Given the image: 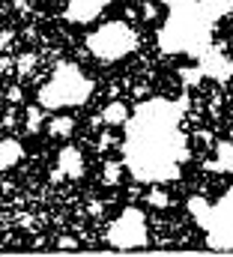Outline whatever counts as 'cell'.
<instances>
[{
    "label": "cell",
    "instance_id": "cell-17",
    "mask_svg": "<svg viewBox=\"0 0 233 257\" xmlns=\"http://www.w3.org/2000/svg\"><path fill=\"white\" fill-rule=\"evenodd\" d=\"M3 45H6V36H0V51H3Z\"/></svg>",
    "mask_w": 233,
    "mask_h": 257
},
{
    "label": "cell",
    "instance_id": "cell-14",
    "mask_svg": "<svg viewBox=\"0 0 233 257\" xmlns=\"http://www.w3.org/2000/svg\"><path fill=\"white\" fill-rule=\"evenodd\" d=\"M144 18H150V21H153V18H159V9H156L153 3H144Z\"/></svg>",
    "mask_w": 233,
    "mask_h": 257
},
{
    "label": "cell",
    "instance_id": "cell-13",
    "mask_svg": "<svg viewBox=\"0 0 233 257\" xmlns=\"http://www.w3.org/2000/svg\"><path fill=\"white\" fill-rule=\"evenodd\" d=\"M81 242L75 236H57V248H78Z\"/></svg>",
    "mask_w": 233,
    "mask_h": 257
},
{
    "label": "cell",
    "instance_id": "cell-5",
    "mask_svg": "<svg viewBox=\"0 0 233 257\" xmlns=\"http://www.w3.org/2000/svg\"><path fill=\"white\" fill-rule=\"evenodd\" d=\"M45 132H48L51 138H72V132H75V117H69V114H57V117L48 120Z\"/></svg>",
    "mask_w": 233,
    "mask_h": 257
},
{
    "label": "cell",
    "instance_id": "cell-16",
    "mask_svg": "<svg viewBox=\"0 0 233 257\" xmlns=\"http://www.w3.org/2000/svg\"><path fill=\"white\" fill-rule=\"evenodd\" d=\"M12 6H18V9H27V0H12Z\"/></svg>",
    "mask_w": 233,
    "mask_h": 257
},
{
    "label": "cell",
    "instance_id": "cell-12",
    "mask_svg": "<svg viewBox=\"0 0 233 257\" xmlns=\"http://www.w3.org/2000/svg\"><path fill=\"white\" fill-rule=\"evenodd\" d=\"M39 126H42V111H39V108H27V123H24V128H27L30 135H36Z\"/></svg>",
    "mask_w": 233,
    "mask_h": 257
},
{
    "label": "cell",
    "instance_id": "cell-10",
    "mask_svg": "<svg viewBox=\"0 0 233 257\" xmlns=\"http://www.w3.org/2000/svg\"><path fill=\"white\" fill-rule=\"evenodd\" d=\"M188 212L200 221V224H206V215H209V203L203 200V197H188Z\"/></svg>",
    "mask_w": 233,
    "mask_h": 257
},
{
    "label": "cell",
    "instance_id": "cell-3",
    "mask_svg": "<svg viewBox=\"0 0 233 257\" xmlns=\"http://www.w3.org/2000/svg\"><path fill=\"white\" fill-rule=\"evenodd\" d=\"M60 174L72 177V180H78L84 174V159H81V153L75 147H63L60 150Z\"/></svg>",
    "mask_w": 233,
    "mask_h": 257
},
{
    "label": "cell",
    "instance_id": "cell-6",
    "mask_svg": "<svg viewBox=\"0 0 233 257\" xmlns=\"http://www.w3.org/2000/svg\"><path fill=\"white\" fill-rule=\"evenodd\" d=\"M215 153H218V162H206V168L209 171H233V144L218 141L215 144Z\"/></svg>",
    "mask_w": 233,
    "mask_h": 257
},
{
    "label": "cell",
    "instance_id": "cell-11",
    "mask_svg": "<svg viewBox=\"0 0 233 257\" xmlns=\"http://www.w3.org/2000/svg\"><path fill=\"white\" fill-rule=\"evenodd\" d=\"M36 63H39L36 54H21V57L15 60V72H18V75H30V72L36 69Z\"/></svg>",
    "mask_w": 233,
    "mask_h": 257
},
{
    "label": "cell",
    "instance_id": "cell-15",
    "mask_svg": "<svg viewBox=\"0 0 233 257\" xmlns=\"http://www.w3.org/2000/svg\"><path fill=\"white\" fill-rule=\"evenodd\" d=\"M6 99H9V102H21V90H18V87H9V90H6Z\"/></svg>",
    "mask_w": 233,
    "mask_h": 257
},
{
    "label": "cell",
    "instance_id": "cell-8",
    "mask_svg": "<svg viewBox=\"0 0 233 257\" xmlns=\"http://www.w3.org/2000/svg\"><path fill=\"white\" fill-rule=\"evenodd\" d=\"M144 200H147L150 206H156V209H168V206H171V194L165 192V189H159V186L147 189V194H144Z\"/></svg>",
    "mask_w": 233,
    "mask_h": 257
},
{
    "label": "cell",
    "instance_id": "cell-9",
    "mask_svg": "<svg viewBox=\"0 0 233 257\" xmlns=\"http://www.w3.org/2000/svg\"><path fill=\"white\" fill-rule=\"evenodd\" d=\"M123 171H126V165L123 162H117V159H111V162H105V183L108 186H120L123 183Z\"/></svg>",
    "mask_w": 233,
    "mask_h": 257
},
{
    "label": "cell",
    "instance_id": "cell-2",
    "mask_svg": "<svg viewBox=\"0 0 233 257\" xmlns=\"http://www.w3.org/2000/svg\"><path fill=\"white\" fill-rule=\"evenodd\" d=\"M108 242L117 248H135V245H147V218L141 209L129 206L108 230Z\"/></svg>",
    "mask_w": 233,
    "mask_h": 257
},
{
    "label": "cell",
    "instance_id": "cell-7",
    "mask_svg": "<svg viewBox=\"0 0 233 257\" xmlns=\"http://www.w3.org/2000/svg\"><path fill=\"white\" fill-rule=\"evenodd\" d=\"M129 120V108L120 102V99H114L111 105H105V111H102V123H108V126H123Z\"/></svg>",
    "mask_w": 233,
    "mask_h": 257
},
{
    "label": "cell",
    "instance_id": "cell-4",
    "mask_svg": "<svg viewBox=\"0 0 233 257\" xmlns=\"http://www.w3.org/2000/svg\"><path fill=\"white\" fill-rule=\"evenodd\" d=\"M21 159H24V147H21L15 138H6V141H0V171H9V168H15Z\"/></svg>",
    "mask_w": 233,
    "mask_h": 257
},
{
    "label": "cell",
    "instance_id": "cell-1",
    "mask_svg": "<svg viewBox=\"0 0 233 257\" xmlns=\"http://www.w3.org/2000/svg\"><path fill=\"white\" fill-rule=\"evenodd\" d=\"M87 48L102 60H117V57H123L126 51L135 48V33L123 21H114V24H105L102 30H96L87 39Z\"/></svg>",
    "mask_w": 233,
    "mask_h": 257
}]
</instances>
